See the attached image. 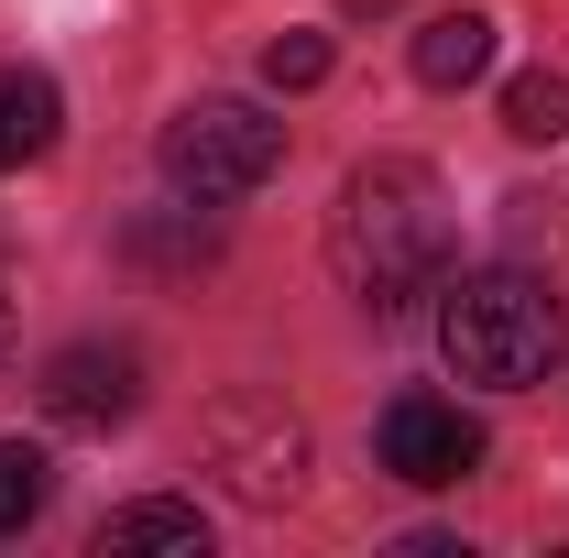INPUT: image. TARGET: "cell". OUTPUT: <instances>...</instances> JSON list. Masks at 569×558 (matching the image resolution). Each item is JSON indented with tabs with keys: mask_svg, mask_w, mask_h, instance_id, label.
<instances>
[{
	"mask_svg": "<svg viewBox=\"0 0 569 558\" xmlns=\"http://www.w3.org/2000/svg\"><path fill=\"white\" fill-rule=\"evenodd\" d=\"M438 350H449L460 383L526 395V383L559 372L569 307H559V285H548V275H526V263H482V275L449 285V307H438Z\"/></svg>",
	"mask_w": 569,
	"mask_h": 558,
	"instance_id": "cell-2",
	"label": "cell"
},
{
	"mask_svg": "<svg viewBox=\"0 0 569 558\" xmlns=\"http://www.w3.org/2000/svg\"><path fill=\"white\" fill-rule=\"evenodd\" d=\"M0 350H11V318H0Z\"/></svg>",
	"mask_w": 569,
	"mask_h": 558,
	"instance_id": "cell-14",
	"label": "cell"
},
{
	"mask_svg": "<svg viewBox=\"0 0 569 558\" xmlns=\"http://www.w3.org/2000/svg\"><path fill=\"white\" fill-rule=\"evenodd\" d=\"M372 460H383L395 482H417V492H449V482L482 471V427L460 417L449 395H395L383 427H372Z\"/></svg>",
	"mask_w": 569,
	"mask_h": 558,
	"instance_id": "cell-5",
	"label": "cell"
},
{
	"mask_svg": "<svg viewBox=\"0 0 569 558\" xmlns=\"http://www.w3.org/2000/svg\"><path fill=\"white\" fill-rule=\"evenodd\" d=\"M153 153H164V187H176V198L230 209V198H252V187L284 165V121L252 110V99H187Z\"/></svg>",
	"mask_w": 569,
	"mask_h": 558,
	"instance_id": "cell-3",
	"label": "cell"
},
{
	"mask_svg": "<svg viewBox=\"0 0 569 558\" xmlns=\"http://www.w3.org/2000/svg\"><path fill=\"white\" fill-rule=\"evenodd\" d=\"M99 548H110V558H132V548L209 558V515H198V504H164V492H153V504H121V515L99 526Z\"/></svg>",
	"mask_w": 569,
	"mask_h": 558,
	"instance_id": "cell-9",
	"label": "cell"
},
{
	"mask_svg": "<svg viewBox=\"0 0 569 558\" xmlns=\"http://www.w3.org/2000/svg\"><path fill=\"white\" fill-rule=\"evenodd\" d=\"M329 77V33H274L263 44V88H318Z\"/></svg>",
	"mask_w": 569,
	"mask_h": 558,
	"instance_id": "cell-13",
	"label": "cell"
},
{
	"mask_svg": "<svg viewBox=\"0 0 569 558\" xmlns=\"http://www.w3.org/2000/svg\"><path fill=\"white\" fill-rule=\"evenodd\" d=\"M121 252H132L142 275H198V263H219V230H209L198 198H176V209H142L121 230Z\"/></svg>",
	"mask_w": 569,
	"mask_h": 558,
	"instance_id": "cell-7",
	"label": "cell"
},
{
	"mask_svg": "<svg viewBox=\"0 0 569 558\" xmlns=\"http://www.w3.org/2000/svg\"><path fill=\"white\" fill-rule=\"evenodd\" d=\"M209 449L219 471H230V492L241 504H296V482H307V427L284 417V406H263V395H219L209 406Z\"/></svg>",
	"mask_w": 569,
	"mask_h": 558,
	"instance_id": "cell-4",
	"label": "cell"
},
{
	"mask_svg": "<svg viewBox=\"0 0 569 558\" xmlns=\"http://www.w3.org/2000/svg\"><path fill=\"white\" fill-rule=\"evenodd\" d=\"M449 241H460V209H449L438 165L372 153V165H351V187L329 209V275L351 285L372 318H395V307H417L427 285L449 275Z\"/></svg>",
	"mask_w": 569,
	"mask_h": 558,
	"instance_id": "cell-1",
	"label": "cell"
},
{
	"mask_svg": "<svg viewBox=\"0 0 569 558\" xmlns=\"http://www.w3.org/2000/svg\"><path fill=\"white\" fill-rule=\"evenodd\" d=\"M503 132L515 142H569V77L559 67H526L503 88Z\"/></svg>",
	"mask_w": 569,
	"mask_h": 558,
	"instance_id": "cell-11",
	"label": "cell"
},
{
	"mask_svg": "<svg viewBox=\"0 0 569 558\" xmlns=\"http://www.w3.org/2000/svg\"><path fill=\"white\" fill-rule=\"evenodd\" d=\"M44 417L56 427H88V438H110V427L142 406V350H121V340H77V350H56L44 361Z\"/></svg>",
	"mask_w": 569,
	"mask_h": 558,
	"instance_id": "cell-6",
	"label": "cell"
},
{
	"mask_svg": "<svg viewBox=\"0 0 569 558\" xmlns=\"http://www.w3.org/2000/svg\"><path fill=\"white\" fill-rule=\"evenodd\" d=\"M56 121H67L56 77H33V67H0V176H11V165H33V153L56 142Z\"/></svg>",
	"mask_w": 569,
	"mask_h": 558,
	"instance_id": "cell-8",
	"label": "cell"
},
{
	"mask_svg": "<svg viewBox=\"0 0 569 558\" xmlns=\"http://www.w3.org/2000/svg\"><path fill=\"white\" fill-rule=\"evenodd\" d=\"M482 67H493V11H438L417 33V77L427 88H471Z\"/></svg>",
	"mask_w": 569,
	"mask_h": 558,
	"instance_id": "cell-10",
	"label": "cell"
},
{
	"mask_svg": "<svg viewBox=\"0 0 569 558\" xmlns=\"http://www.w3.org/2000/svg\"><path fill=\"white\" fill-rule=\"evenodd\" d=\"M44 504H56V460L33 438H0V537H22Z\"/></svg>",
	"mask_w": 569,
	"mask_h": 558,
	"instance_id": "cell-12",
	"label": "cell"
}]
</instances>
